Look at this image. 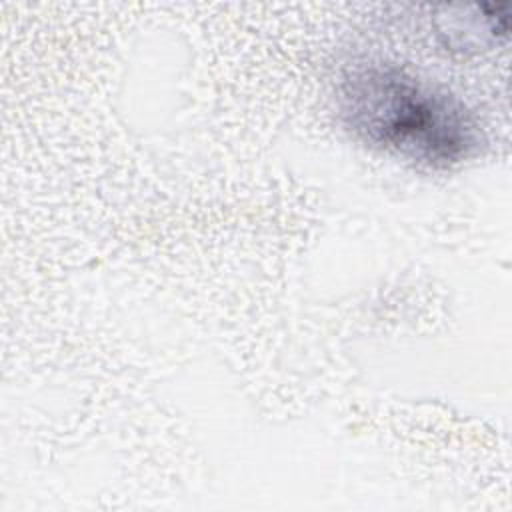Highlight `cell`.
Listing matches in <instances>:
<instances>
[{
  "label": "cell",
  "mask_w": 512,
  "mask_h": 512,
  "mask_svg": "<svg viewBox=\"0 0 512 512\" xmlns=\"http://www.w3.org/2000/svg\"><path fill=\"white\" fill-rule=\"evenodd\" d=\"M342 114L368 144L432 168L464 160L476 126L464 106L392 66H368L342 84Z\"/></svg>",
  "instance_id": "1"
}]
</instances>
